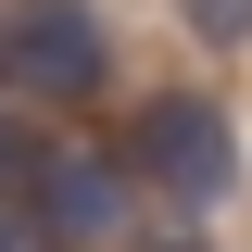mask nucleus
<instances>
[{"mask_svg":"<svg viewBox=\"0 0 252 252\" xmlns=\"http://www.w3.org/2000/svg\"><path fill=\"white\" fill-rule=\"evenodd\" d=\"M126 164H139V189H152L164 215H215V202H240V177H252V152H240V114H227L215 89H152L139 114H126V139H114Z\"/></svg>","mask_w":252,"mask_h":252,"instance_id":"1","label":"nucleus"},{"mask_svg":"<svg viewBox=\"0 0 252 252\" xmlns=\"http://www.w3.org/2000/svg\"><path fill=\"white\" fill-rule=\"evenodd\" d=\"M114 89V26L101 0H0V101L26 114H89Z\"/></svg>","mask_w":252,"mask_h":252,"instance_id":"2","label":"nucleus"},{"mask_svg":"<svg viewBox=\"0 0 252 252\" xmlns=\"http://www.w3.org/2000/svg\"><path fill=\"white\" fill-rule=\"evenodd\" d=\"M139 202H152V189H139L126 152H101V139H51L13 215L38 227V252H114L126 227H139Z\"/></svg>","mask_w":252,"mask_h":252,"instance_id":"3","label":"nucleus"},{"mask_svg":"<svg viewBox=\"0 0 252 252\" xmlns=\"http://www.w3.org/2000/svg\"><path fill=\"white\" fill-rule=\"evenodd\" d=\"M202 51H252V0H177Z\"/></svg>","mask_w":252,"mask_h":252,"instance_id":"4","label":"nucleus"},{"mask_svg":"<svg viewBox=\"0 0 252 252\" xmlns=\"http://www.w3.org/2000/svg\"><path fill=\"white\" fill-rule=\"evenodd\" d=\"M0 252H38V227H26V215H13V202H0Z\"/></svg>","mask_w":252,"mask_h":252,"instance_id":"5","label":"nucleus"},{"mask_svg":"<svg viewBox=\"0 0 252 252\" xmlns=\"http://www.w3.org/2000/svg\"><path fill=\"white\" fill-rule=\"evenodd\" d=\"M152 252H215V240H202V227H189V215H177V227H164V240H152Z\"/></svg>","mask_w":252,"mask_h":252,"instance_id":"6","label":"nucleus"}]
</instances>
